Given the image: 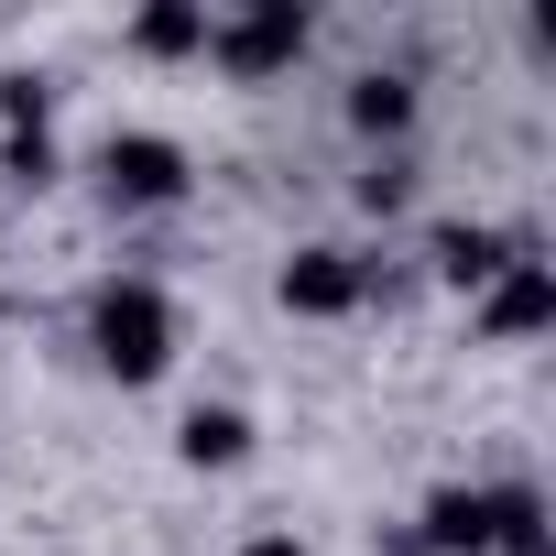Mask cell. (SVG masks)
<instances>
[{"mask_svg": "<svg viewBox=\"0 0 556 556\" xmlns=\"http://www.w3.org/2000/svg\"><path fill=\"white\" fill-rule=\"evenodd\" d=\"M88 350H99L110 382H164L175 371V295L153 273H110L88 295Z\"/></svg>", "mask_w": 556, "mask_h": 556, "instance_id": "obj_1", "label": "cell"}, {"mask_svg": "<svg viewBox=\"0 0 556 556\" xmlns=\"http://www.w3.org/2000/svg\"><path fill=\"white\" fill-rule=\"evenodd\" d=\"M306 45H317V23L295 12V0H262V12H218V23H207V55H218V66H229L240 88L285 77V66H295Z\"/></svg>", "mask_w": 556, "mask_h": 556, "instance_id": "obj_2", "label": "cell"}, {"mask_svg": "<svg viewBox=\"0 0 556 556\" xmlns=\"http://www.w3.org/2000/svg\"><path fill=\"white\" fill-rule=\"evenodd\" d=\"M186 186H197V164H186L175 131H110L99 142V197L110 207H175Z\"/></svg>", "mask_w": 556, "mask_h": 556, "instance_id": "obj_3", "label": "cell"}, {"mask_svg": "<svg viewBox=\"0 0 556 556\" xmlns=\"http://www.w3.org/2000/svg\"><path fill=\"white\" fill-rule=\"evenodd\" d=\"M273 295H285L295 317H350V306H371V262L339 251V240H295L285 273H273Z\"/></svg>", "mask_w": 556, "mask_h": 556, "instance_id": "obj_4", "label": "cell"}, {"mask_svg": "<svg viewBox=\"0 0 556 556\" xmlns=\"http://www.w3.org/2000/svg\"><path fill=\"white\" fill-rule=\"evenodd\" d=\"M545 328H556V262L523 251V262H502L491 285H480V339H491V350H523V339H545Z\"/></svg>", "mask_w": 556, "mask_h": 556, "instance_id": "obj_5", "label": "cell"}, {"mask_svg": "<svg viewBox=\"0 0 556 556\" xmlns=\"http://www.w3.org/2000/svg\"><path fill=\"white\" fill-rule=\"evenodd\" d=\"M523 251H534V240H513V229H491V218H437V229H426V273L458 285V295H480L491 273L523 262Z\"/></svg>", "mask_w": 556, "mask_h": 556, "instance_id": "obj_6", "label": "cell"}, {"mask_svg": "<svg viewBox=\"0 0 556 556\" xmlns=\"http://www.w3.org/2000/svg\"><path fill=\"white\" fill-rule=\"evenodd\" d=\"M415 545H426V556H491V502H480V480H447V491H426V513H415Z\"/></svg>", "mask_w": 556, "mask_h": 556, "instance_id": "obj_7", "label": "cell"}, {"mask_svg": "<svg viewBox=\"0 0 556 556\" xmlns=\"http://www.w3.org/2000/svg\"><path fill=\"white\" fill-rule=\"evenodd\" d=\"M415 110H426V99H415L404 66H361V77H350V131H361V142H393V153H404Z\"/></svg>", "mask_w": 556, "mask_h": 556, "instance_id": "obj_8", "label": "cell"}, {"mask_svg": "<svg viewBox=\"0 0 556 556\" xmlns=\"http://www.w3.org/2000/svg\"><path fill=\"white\" fill-rule=\"evenodd\" d=\"M175 458L186 469H240L251 458V415L240 404H186L175 415Z\"/></svg>", "mask_w": 556, "mask_h": 556, "instance_id": "obj_9", "label": "cell"}, {"mask_svg": "<svg viewBox=\"0 0 556 556\" xmlns=\"http://www.w3.org/2000/svg\"><path fill=\"white\" fill-rule=\"evenodd\" d=\"M491 556H545V491L534 480H491Z\"/></svg>", "mask_w": 556, "mask_h": 556, "instance_id": "obj_10", "label": "cell"}, {"mask_svg": "<svg viewBox=\"0 0 556 556\" xmlns=\"http://www.w3.org/2000/svg\"><path fill=\"white\" fill-rule=\"evenodd\" d=\"M207 23H218V12H197V0H153V12L131 23V55H164V66H186V55H207Z\"/></svg>", "mask_w": 556, "mask_h": 556, "instance_id": "obj_11", "label": "cell"}, {"mask_svg": "<svg viewBox=\"0 0 556 556\" xmlns=\"http://www.w3.org/2000/svg\"><path fill=\"white\" fill-rule=\"evenodd\" d=\"M55 175H66L55 131H0V186H12V197H45Z\"/></svg>", "mask_w": 556, "mask_h": 556, "instance_id": "obj_12", "label": "cell"}, {"mask_svg": "<svg viewBox=\"0 0 556 556\" xmlns=\"http://www.w3.org/2000/svg\"><path fill=\"white\" fill-rule=\"evenodd\" d=\"M350 197H361V207H371V218H404V207H415V153H371V164H361V186H350Z\"/></svg>", "mask_w": 556, "mask_h": 556, "instance_id": "obj_13", "label": "cell"}, {"mask_svg": "<svg viewBox=\"0 0 556 556\" xmlns=\"http://www.w3.org/2000/svg\"><path fill=\"white\" fill-rule=\"evenodd\" d=\"M45 99H55V88H45L34 66H12V77H0V131H45Z\"/></svg>", "mask_w": 556, "mask_h": 556, "instance_id": "obj_14", "label": "cell"}, {"mask_svg": "<svg viewBox=\"0 0 556 556\" xmlns=\"http://www.w3.org/2000/svg\"><path fill=\"white\" fill-rule=\"evenodd\" d=\"M240 556H306V534L295 523H262V534H240Z\"/></svg>", "mask_w": 556, "mask_h": 556, "instance_id": "obj_15", "label": "cell"}, {"mask_svg": "<svg viewBox=\"0 0 556 556\" xmlns=\"http://www.w3.org/2000/svg\"><path fill=\"white\" fill-rule=\"evenodd\" d=\"M382 556H426V545H415V523H404V534H382Z\"/></svg>", "mask_w": 556, "mask_h": 556, "instance_id": "obj_16", "label": "cell"}]
</instances>
